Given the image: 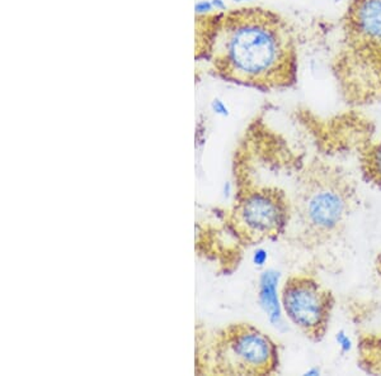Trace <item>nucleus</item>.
<instances>
[{"label": "nucleus", "mask_w": 381, "mask_h": 376, "mask_svg": "<svg viewBox=\"0 0 381 376\" xmlns=\"http://www.w3.org/2000/svg\"><path fill=\"white\" fill-rule=\"evenodd\" d=\"M194 60L242 87L276 92L298 81V47L288 19L263 6L196 16Z\"/></svg>", "instance_id": "1"}, {"label": "nucleus", "mask_w": 381, "mask_h": 376, "mask_svg": "<svg viewBox=\"0 0 381 376\" xmlns=\"http://www.w3.org/2000/svg\"><path fill=\"white\" fill-rule=\"evenodd\" d=\"M334 74L351 104L381 99V0H351Z\"/></svg>", "instance_id": "2"}, {"label": "nucleus", "mask_w": 381, "mask_h": 376, "mask_svg": "<svg viewBox=\"0 0 381 376\" xmlns=\"http://www.w3.org/2000/svg\"><path fill=\"white\" fill-rule=\"evenodd\" d=\"M262 302L263 305L269 310L272 317H275L277 310V302H276L275 294V278L267 274L263 277L262 280Z\"/></svg>", "instance_id": "9"}, {"label": "nucleus", "mask_w": 381, "mask_h": 376, "mask_svg": "<svg viewBox=\"0 0 381 376\" xmlns=\"http://www.w3.org/2000/svg\"><path fill=\"white\" fill-rule=\"evenodd\" d=\"M348 195L338 183L317 180L307 188L301 203L303 224L310 240L323 241L342 224L348 210Z\"/></svg>", "instance_id": "6"}, {"label": "nucleus", "mask_w": 381, "mask_h": 376, "mask_svg": "<svg viewBox=\"0 0 381 376\" xmlns=\"http://www.w3.org/2000/svg\"><path fill=\"white\" fill-rule=\"evenodd\" d=\"M194 12H196V16H202V14H207V13L215 12L211 0H200V1H197L196 6H194Z\"/></svg>", "instance_id": "10"}, {"label": "nucleus", "mask_w": 381, "mask_h": 376, "mask_svg": "<svg viewBox=\"0 0 381 376\" xmlns=\"http://www.w3.org/2000/svg\"><path fill=\"white\" fill-rule=\"evenodd\" d=\"M235 3H244V1H254V0H233Z\"/></svg>", "instance_id": "14"}, {"label": "nucleus", "mask_w": 381, "mask_h": 376, "mask_svg": "<svg viewBox=\"0 0 381 376\" xmlns=\"http://www.w3.org/2000/svg\"><path fill=\"white\" fill-rule=\"evenodd\" d=\"M376 270H377V274H379V277L381 279V253L377 256V259H376Z\"/></svg>", "instance_id": "13"}, {"label": "nucleus", "mask_w": 381, "mask_h": 376, "mask_svg": "<svg viewBox=\"0 0 381 376\" xmlns=\"http://www.w3.org/2000/svg\"><path fill=\"white\" fill-rule=\"evenodd\" d=\"M361 167L366 180L381 188V140L363 151Z\"/></svg>", "instance_id": "8"}, {"label": "nucleus", "mask_w": 381, "mask_h": 376, "mask_svg": "<svg viewBox=\"0 0 381 376\" xmlns=\"http://www.w3.org/2000/svg\"><path fill=\"white\" fill-rule=\"evenodd\" d=\"M358 364L373 375H381V334L366 336L358 344Z\"/></svg>", "instance_id": "7"}, {"label": "nucleus", "mask_w": 381, "mask_h": 376, "mask_svg": "<svg viewBox=\"0 0 381 376\" xmlns=\"http://www.w3.org/2000/svg\"><path fill=\"white\" fill-rule=\"evenodd\" d=\"M290 205L281 191L258 188L239 199L233 224L239 236L250 242L272 238L288 227Z\"/></svg>", "instance_id": "5"}, {"label": "nucleus", "mask_w": 381, "mask_h": 376, "mask_svg": "<svg viewBox=\"0 0 381 376\" xmlns=\"http://www.w3.org/2000/svg\"><path fill=\"white\" fill-rule=\"evenodd\" d=\"M211 107H213L215 113L221 114V116H228V113H229V111H228V108H226V105L224 104L221 100H219V99H215Z\"/></svg>", "instance_id": "11"}, {"label": "nucleus", "mask_w": 381, "mask_h": 376, "mask_svg": "<svg viewBox=\"0 0 381 376\" xmlns=\"http://www.w3.org/2000/svg\"><path fill=\"white\" fill-rule=\"evenodd\" d=\"M211 3H213L215 12H224V11L228 9V6H226L224 0H211Z\"/></svg>", "instance_id": "12"}, {"label": "nucleus", "mask_w": 381, "mask_h": 376, "mask_svg": "<svg viewBox=\"0 0 381 376\" xmlns=\"http://www.w3.org/2000/svg\"><path fill=\"white\" fill-rule=\"evenodd\" d=\"M206 371L221 375H267L279 356L267 334L250 325H233L215 337L206 351Z\"/></svg>", "instance_id": "3"}, {"label": "nucleus", "mask_w": 381, "mask_h": 376, "mask_svg": "<svg viewBox=\"0 0 381 376\" xmlns=\"http://www.w3.org/2000/svg\"><path fill=\"white\" fill-rule=\"evenodd\" d=\"M282 305L288 320L312 342L323 339L329 327L334 298L317 279L298 274L282 288Z\"/></svg>", "instance_id": "4"}]
</instances>
